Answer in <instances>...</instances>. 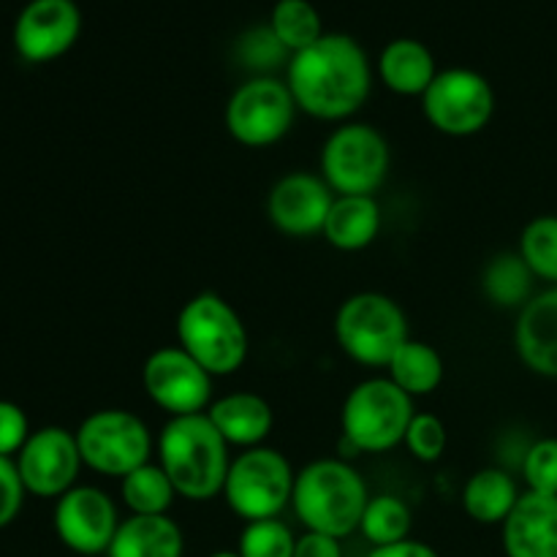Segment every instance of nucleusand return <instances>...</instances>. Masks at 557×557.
Returning <instances> with one entry per match:
<instances>
[{
  "label": "nucleus",
  "mask_w": 557,
  "mask_h": 557,
  "mask_svg": "<svg viewBox=\"0 0 557 557\" xmlns=\"http://www.w3.org/2000/svg\"><path fill=\"white\" fill-rule=\"evenodd\" d=\"M286 85L310 117L346 120L368 101L373 69L359 41L343 33H324L313 47L292 54Z\"/></svg>",
  "instance_id": "f257e3e1"
},
{
  "label": "nucleus",
  "mask_w": 557,
  "mask_h": 557,
  "mask_svg": "<svg viewBox=\"0 0 557 557\" xmlns=\"http://www.w3.org/2000/svg\"><path fill=\"white\" fill-rule=\"evenodd\" d=\"M158 466L177 495L188 500H210L223 493L228 468V444L207 413L172 417L158 435Z\"/></svg>",
  "instance_id": "f03ea898"
},
{
  "label": "nucleus",
  "mask_w": 557,
  "mask_h": 557,
  "mask_svg": "<svg viewBox=\"0 0 557 557\" xmlns=\"http://www.w3.org/2000/svg\"><path fill=\"white\" fill-rule=\"evenodd\" d=\"M368 484L346 460H315L294 479L292 506L308 531L346 539L368 509Z\"/></svg>",
  "instance_id": "7ed1b4c3"
},
{
  "label": "nucleus",
  "mask_w": 557,
  "mask_h": 557,
  "mask_svg": "<svg viewBox=\"0 0 557 557\" xmlns=\"http://www.w3.org/2000/svg\"><path fill=\"white\" fill-rule=\"evenodd\" d=\"M177 341L212 379L234 375L248 359V330L243 319L212 292L196 294L180 308Z\"/></svg>",
  "instance_id": "20e7f679"
},
{
  "label": "nucleus",
  "mask_w": 557,
  "mask_h": 557,
  "mask_svg": "<svg viewBox=\"0 0 557 557\" xmlns=\"http://www.w3.org/2000/svg\"><path fill=\"white\" fill-rule=\"evenodd\" d=\"M335 341L341 351L364 368H389L408 341V321L400 305L379 292H359L335 315Z\"/></svg>",
  "instance_id": "39448f33"
},
{
  "label": "nucleus",
  "mask_w": 557,
  "mask_h": 557,
  "mask_svg": "<svg viewBox=\"0 0 557 557\" xmlns=\"http://www.w3.org/2000/svg\"><path fill=\"white\" fill-rule=\"evenodd\" d=\"M413 413V397H408L395 381L368 379L354 386L343 403L341 435L354 441L362 455H379L406 441Z\"/></svg>",
  "instance_id": "423d86ee"
},
{
  "label": "nucleus",
  "mask_w": 557,
  "mask_h": 557,
  "mask_svg": "<svg viewBox=\"0 0 557 557\" xmlns=\"http://www.w3.org/2000/svg\"><path fill=\"white\" fill-rule=\"evenodd\" d=\"M294 479L297 473L281 451L256 446L232 460L223 498L228 509L245 522L277 520V515L292 504Z\"/></svg>",
  "instance_id": "0eeeda50"
},
{
  "label": "nucleus",
  "mask_w": 557,
  "mask_h": 557,
  "mask_svg": "<svg viewBox=\"0 0 557 557\" xmlns=\"http://www.w3.org/2000/svg\"><path fill=\"white\" fill-rule=\"evenodd\" d=\"M389 145L364 123L332 131L321 150V177L337 196H373L389 174Z\"/></svg>",
  "instance_id": "6e6552de"
},
{
  "label": "nucleus",
  "mask_w": 557,
  "mask_h": 557,
  "mask_svg": "<svg viewBox=\"0 0 557 557\" xmlns=\"http://www.w3.org/2000/svg\"><path fill=\"white\" fill-rule=\"evenodd\" d=\"M82 462L103 476H128L147 466L152 455V435L136 413L123 408L96 411L76 430Z\"/></svg>",
  "instance_id": "1a4fd4ad"
},
{
  "label": "nucleus",
  "mask_w": 557,
  "mask_h": 557,
  "mask_svg": "<svg viewBox=\"0 0 557 557\" xmlns=\"http://www.w3.org/2000/svg\"><path fill=\"white\" fill-rule=\"evenodd\" d=\"M297 109L286 82L275 76H256L228 98L226 131L245 147H270L292 131Z\"/></svg>",
  "instance_id": "9d476101"
},
{
  "label": "nucleus",
  "mask_w": 557,
  "mask_h": 557,
  "mask_svg": "<svg viewBox=\"0 0 557 557\" xmlns=\"http://www.w3.org/2000/svg\"><path fill=\"white\" fill-rule=\"evenodd\" d=\"M422 112L446 136H473L493 120L495 90L479 71H438L422 96Z\"/></svg>",
  "instance_id": "9b49d317"
},
{
  "label": "nucleus",
  "mask_w": 557,
  "mask_h": 557,
  "mask_svg": "<svg viewBox=\"0 0 557 557\" xmlns=\"http://www.w3.org/2000/svg\"><path fill=\"white\" fill-rule=\"evenodd\" d=\"M145 395L169 417L207 413L212 406V375L180 346L158 348L141 368Z\"/></svg>",
  "instance_id": "f8f14e48"
},
{
  "label": "nucleus",
  "mask_w": 557,
  "mask_h": 557,
  "mask_svg": "<svg viewBox=\"0 0 557 557\" xmlns=\"http://www.w3.org/2000/svg\"><path fill=\"white\" fill-rule=\"evenodd\" d=\"M82 466L85 462H82L76 435L63 428H41L30 433L16 457L22 484L27 493L38 498H60L69 493Z\"/></svg>",
  "instance_id": "ddd939ff"
},
{
  "label": "nucleus",
  "mask_w": 557,
  "mask_h": 557,
  "mask_svg": "<svg viewBox=\"0 0 557 557\" xmlns=\"http://www.w3.org/2000/svg\"><path fill=\"white\" fill-rule=\"evenodd\" d=\"M117 528V509L98 487H71L54 506V533L76 555H107Z\"/></svg>",
  "instance_id": "4468645a"
},
{
  "label": "nucleus",
  "mask_w": 557,
  "mask_h": 557,
  "mask_svg": "<svg viewBox=\"0 0 557 557\" xmlns=\"http://www.w3.org/2000/svg\"><path fill=\"white\" fill-rule=\"evenodd\" d=\"M82 33L74 0H30L14 22V47L27 63H49L69 52Z\"/></svg>",
  "instance_id": "2eb2a0df"
},
{
  "label": "nucleus",
  "mask_w": 557,
  "mask_h": 557,
  "mask_svg": "<svg viewBox=\"0 0 557 557\" xmlns=\"http://www.w3.org/2000/svg\"><path fill=\"white\" fill-rule=\"evenodd\" d=\"M332 201H335V194L324 183V177L294 172L272 185L267 215L272 226L288 237H315V234H324Z\"/></svg>",
  "instance_id": "dca6fc26"
},
{
  "label": "nucleus",
  "mask_w": 557,
  "mask_h": 557,
  "mask_svg": "<svg viewBox=\"0 0 557 557\" xmlns=\"http://www.w3.org/2000/svg\"><path fill=\"white\" fill-rule=\"evenodd\" d=\"M500 528L506 557H557V495L528 490Z\"/></svg>",
  "instance_id": "f3484780"
},
{
  "label": "nucleus",
  "mask_w": 557,
  "mask_h": 557,
  "mask_svg": "<svg viewBox=\"0 0 557 557\" xmlns=\"http://www.w3.org/2000/svg\"><path fill=\"white\" fill-rule=\"evenodd\" d=\"M515 346L528 370L557 379V286L522 305Z\"/></svg>",
  "instance_id": "a211bd4d"
},
{
  "label": "nucleus",
  "mask_w": 557,
  "mask_h": 557,
  "mask_svg": "<svg viewBox=\"0 0 557 557\" xmlns=\"http://www.w3.org/2000/svg\"><path fill=\"white\" fill-rule=\"evenodd\" d=\"M207 417L228 446H243V449H256L264 444L275 424L270 403L253 392H232L218 397L207 408Z\"/></svg>",
  "instance_id": "6ab92c4d"
},
{
  "label": "nucleus",
  "mask_w": 557,
  "mask_h": 557,
  "mask_svg": "<svg viewBox=\"0 0 557 557\" xmlns=\"http://www.w3.org/2000/svg\"><path fill=\"white\" fill-rule=\"evenodd\" d=\"M183 531L169 515H131L120 522L107 557H183Z\"/></svg>",
  "instance_id": "aec40b11"
},
{
  "label": "nucleus",
  "mask_w": 557,
  "mask_h": 557,
  "mask_svg": "<svg viewBox=\"0 0 557 557\" xmlns=\"http://www.w3.org/2000/svg\"><path fill=\"white\" fill-rule=\"evenodd\" d=\"M379 76L397 96H424L438 76L433 52L417 38H395L381 49Z\"/></svg>",
  "instance_id": "412c9836"
},
{
  "label": "nucleus",
  "mask_w": 557,
  "mask_h": 557,
  "mask_svg": "<svg viewBox=\"0 0 557 557\" xmlns=\"http://www.w3.org/2000/svg\"><path fill=\"white\" fill-rule=\"evenodd\" d=\"M379 232L381 210L373 196H335L324 223V237L332 248L354 253L373 245Z\"/></svg>",
  "instance_id": "4be33fe9"
},
{
  "label": "nucleus",
  "mask_w": 557,
  "mask_h": 557,
  "mask_svg": "<svg viewBox=\"0 0 557 557\" xmlns=\"http://www.w3.org/2000/svg\"><path fill=\"white\" fill-rule=\"evenodd\" d=\"M517 482L500 468H484L473 473L462 490V509L479 525H504L520 500Z\"/></svg>",
  "instance_id": "5701e85b"
},
{
  "label": "nucleus",
  "mask_w": 557,
  "mask_h": 557,
  "mask_svg": "<svg viewBox=\"0 0 557 557\" xmlns=\"http://www.w3.org/2000/svg\"><path fill=\"white\" fill-rule=\"evenodd\" d=\"M389 379L406 392L408 397L433 395L444 381V359L433 346L408 337L389 362Z\"/></svg>",
  "instance_id": "b1692460"
},
{
  "label": "nucleus",
  "mask_w": 557,
  "mask_h": 557,
  "mask_svg": "<svg viewBox=\"0 0 557 557\" xmlns=\"http://www.w3.org/2000/svg\"><path fill=\"white\" fill-rule=\"evenodd\" d=\"M120 495H123V504L128 506L131 515L156 517L169 515L174 498H177V490L172 487L161 466L147 462V466L136 468L128 476H123Z\"/></svg>",
  "instance_id": "393cba45"
},
{
  "label": "nucleus",
  "mask_w": 557,
  "mask_h": 557,
  "mask_svg": "<svg viewBox=\"0 0 557 557\" xmlns=\"http://www.w3.org/2000/svg\"><path fill=\"white\" fill-rule=\"evenodd\" d=\"M270 30L288 54L313 47L324 36L321 14L310 0H277L270 14Z\"/></svg>",
  "instance_id": "a878e982"
},
{
  "label": "nucleus",
  "mask_w": 557,
  "mask_h": 557,
  "mask_svg": "<svg viewBox=\"0 0 557 557\" xmlns=\"http://www.w3.org/2000/svg\"><path fill=\"white\" fill-rule=\"evenodd\" d=\"M411 509L400 498H395V495H375V498L368 500L359 531H362V536L373 547H386V544L411 539Z\"/></svg>",
  "instance_id": "bb28decb"
},
{
  "label": "nucleus",
  "mask_w": 557,
  "mask_h": 557,
  "mask_svg": "<svg viewBox=\"0 0 557 557\" xmlns=\"http://www.w3.org/2000/svg\"><path fill=\"white\" fill-rule=\"evenodd\" d=\"M531 283L533 272L528 270L520 253L495 256L484 272V292L495 305H504V308L525 305L531 299Z\"/></svg>",
  "instance_id": "cd10ccee"
},
{
  "label": "nucleus",
  "mask_w": 557,
  "mask_h": 557,
  "mask_svg": "<svg viewBox=\"0 0 557 557\" xmlns=\"http://www.w3.org/2000/svg\"><path fill=\"white\" fill-rule=\"evenodd\" d=\"M520 256L533 277L557 286V215H539L522 228Z\"/></svg>",
  "instance_id": "c85d7f7f"
},
{
  "label": "nucleus",
  "mask_w": 557,
  "mask_h": 557,
  "mask_svg": "<svg viewBox=\"0 0 557 557\" xmlns=\"http://www.w3.org/2000/svg\"><path fill=\"white\" fill-rule=\"evenodd\" d=\"M297 536L281 520L248 522L239 536V557H294Z\"/></svg>",
  "instance_id": "c756f323"
},
{
  "label": "nucleus",
  "mask_w": 557,
  "mask_h": 557,
  "mask_svg": "<svg viewBox=\"0 0 557 557\" xmlns=\"http://www.w3.org/2000/svg\"><path fill=\"white\" fill-rule=\"evenodd\" d=\"M522 476L531 493L557 495V438H542L522 457Z\"/></svg>",
  "instance_id": "7c9ffc66"
},
{
  "label": "nucleus",
  "mask_w": 557,
  "mask_h": 557,
  "mask_svg": "<svg viewBox=\"0 0 557 557\" xmlns=\"http://www.w3.org/2000/svg\"><path fill=\"white\" fill-rule=\"evenodd\" d=\"M403 444L417 460L438 462L446 451V428L433 413H413Z\"/></svg>",
  "instance_id": "2f4dec72"
},
{
  "label": "nucleus",
  "mask_w": 557,
  "mask_h": 557,
  "mask_svg": "<svg viewBox=\"0 0 557 557\" xmlns=\"http://www.w3.org/2000/svg\"><path fill=\"white\" fill-rule=\"evenodd\" d=\"M25 484H22L20 468L11 457H0V528L16 520L25 500Z\"/></svg>",
  "instance_id": "473e14b6"
},
{
  "label": "nucleus",
  "mask_w": 557,
  "mask_h": 557,
  "mask_svg": "<svg viewBox=\"0 0 557 557\" xmlns=\"http://www.w3.org/2000/svg\"><path fill=\"white\" fill-rule=\"evenodd\" d=\"M30 438L27 417L16 403L0 400V457L20 455L22 446Z\"/></svg>",
  "instance_id": "72a5a7b5"
},
{
  "label": "nucleus",
  "mask_w": 557,
  "mask_h": 557,
  "mask_svg": "<svg viewBox=\"0 0 557 557\" xmlns=\"http://www.w3.org/2000/svg\"><path fill=\"white\" fill-rule=\"evenodd\" d=\"M243 54L250 65H261V69H267V65L275 63L277 58H283L286 49H283V44L277 41L275 33H272L270 25H267V27H259V30H250L248 36L243 38Z\"/></svg>",
  "instance_id": "f704fd0d"
},
{
  "label": "nucleus",
  "mask_w": 557,
  "mask_h": 557,
  "mask_svg": "<svg viewBox=\"0 0 557 557\" xmlns=\"http://www.w3.org/2000/svg\"><path fill=\"white\" fill-rule=\"evenodd\" d=\"M294 557H343L341 539L326 536V533L305 531L302 536H297Z\"/></svg>",
  "instance_id": "c9c22d12"
},
{
  "label": "nucleus",
  "mask_w": 557,
  "mask_h": 557,
  "mask_svg": "<svg viewBox=\"0 0 557 557\" xmlns=\"http://www.w3.org/2000/svg\"><path fill=\"white\" fill-rule=\"evenodd\" d=\"M368 557H438V553L430 544L406 539V542L386 544V547H373Z\"/></svg>",
  "instance_id": "e433bc0d"
},
{
  "label": "nucleus",
  "mask_w": 557,
  "mask_h": 557,
  "mask_svg": "<svg viewBox=\"0 0 557 557\" xmlns=\"http://www.w3.org/2000/svg\"><path fill=\"white\" fill-rule=\"evenodd\" d=\"M210 557H239V555L232 553V549H221V553H212Z\"/></svg>",
  "instance_id": "4c0bfd02"
}]
</instances>
